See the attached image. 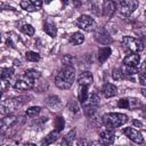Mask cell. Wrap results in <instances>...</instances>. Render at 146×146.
Listing matches in <instances>:
<instances>
[{
	"mask_svg": "<svg viewBox=\"0 0 146 146\" xmlns=\"http://www.w3.org/2000/svg\"><path fill=\"white\" fill-rule=\"evenodd\" d=\"M141 41H143L144 46H146V34H144V35L141 36Z\"/></svg>",
	"mask_w": 146,
	"mask_h": 146,
	"instance_id": "39",
	"label": "cell"
},
{
	"mask_svg": "<svg viewBox=\"0 0 146 146\" xmlns=\"http://www.w3.org/2000/svg\"><path fill=\"white\" fill-rule=\"evenodd\" d=\"M75 135H76V131L75 129L71 130L67 132V135L65 137H63L62 141H60V145H72L73 141H74V138H75Z\"/></svg>",
	"mask_w": 146,
	"mask_h": 146,
	"instance_id": "22",
	"label": "cell"
},
{
	"mask_svg": "<svg viewBox=\"0 0 146 146\" xmlns=\"http://www.w3.org/2000/svg\"><path fill=\"white\" fill-rule=\"evenodd\" d=\"M143 108H144V112H145V113H146V105H145V106H144V107H143Z\"/></svg>",
	"mask_w": 146,
	"mask_h": 146,
	"instance_id": "43",
	"label": "cell"
},
{
	"mask_svg": "<svg viewBox=\"0 0 146 146\" xmlns=\"http://www.w3.org/2000/svg\"><path fill=\"white\" fill-rule=\"evenodd\" d=\"M43 31L51 38H55L57 34V27L56 24L51 19H47L43 22Z\"/></svg>",
	"mask_w": 146,
	"mask_h": 146,
	"instance_id": "15",
	"label": "cell"
},
{
	"mask_svg": "<svg viewBox=\"0 0 146 146\" xmlns=\"http://www.w3.org/2000/svg\"><path fill=\"white\" fill-rule=\"evenodd\" d=\"M18 121V117L16 115L13 114H7L2 120H1V132L3 133L5 131H7L8 129L13 128Z\"/></svg>",
	"mask_w": 146,
	"mask_h": 146,
	"instance_id": "10",
	"label": "cell"
},
{
	"mask_svg": "<svg viewBox=\"0 0 146 146\" xmlns=\"http://www.w3.org/2000/svg\"><path fill=\"white\" fill-rule=\"evenodd\" d=\"M54 123H55V129L58 130V131H62L63 128H64V125H65V120L62 116H57L55 119V122Z\"/></svg>",
	"mask_w": 146,
	"mask_h": 146,
	"instance_id": "31",
	"label": "cell"
},
{
	"mask_svg": "<svg viewBox=\"0 0 146 146\" xmlns=\"http://www.w3.org/2000/svg\"><path fill=\"white\" fill-rule=\"evenodd\" d=\"M114 132H113V129H105L103 131L99 132V140L102 144H105V145H111L114 143Z\"/></svg>",
	"mask_w": 146,
	"mask_h": 146,
	"instance_id": "12",
	"label": "cell"
},
{
	"mask_svg": "<svg viewBox=\"0 0 146 146\" xmlns=\"http://www.w3.org/2000/svg\"><path fill=\"white\" fill-rule=\"evenodd\" d=\"M31 2H32V3H33L38 9L42 6V0H31Z\"/></svg>",
	"mask_w": 146,
	"mask_h": 146,
	"instance_id": "36",
	"label": "cell"
},
{
	"mask_svg": "<svg viewBox=\"0 0 146 146\" xmlns=\"http://www.w3.org/2000/svg\"><path fill=\"white\" fill-rule=\"evenodd\" d=\"M128 121V116L122 113H106L103 115L102 122L106 128L115 129L123 125Z\"/></svg>",
	"mask_w": 146,
	"mask_h": 146,
	"instance_id": "2",
	"label": "cell"
},
{
	"mask_svg": "<svg viewBox=\"0 0 146 146\" xmlns=\"http://www.w3.org/2000/svg\"><path fill=\"white\" fill-rule=\"evenodd\" d=\"M23 98L24 97H15V98H10V99L8 98V99L2 100V103H1V114H3V115L10 114L16 108H18L22 105H24L26 102H30L29 99L22 100Z\"/></svg>",
	"mask_w": 146,
	"mask_h": 146,
	"instance_id": "3",
	"label": "cell"
},
{
	"mask_svg": "<svg viewBox=\"0 0 146 146\" xmlns=\"http://www.w3.org/2000/svg\"><path fill=\"white\" fill-rule=\"evenodd\" d=\"M71 1H72L73 6H74L75 8H79V7L81 6V0H71Z\"/></svg>",
	"mask_w": 146,
	"mask_h": 146,
	"instance_id": "37",
	"label": "cell"
},
{
	"mask_svg": "<svg viewBox=\"0 0 146 146\" xmlns=\"http://www.w3.org/2000/svg\"><path fill=\"white\" fill-rule=\"evenodd\" d=\"M78 98H79V102L81 104H84L88 98H89V95H88V87L86 86H80L79 88V94H78Z\"/></svg>",
	"mask_w": 146,
	"mask_h": 146,
	"instance_id": "21",
	"label": "cell"
},
{
	"mask_svg": "<svg viewBox=\"0 0 146 146\" xmlns=\"http://www.w3.org/2000/svg\"><path fill=\"white\" fill-rule=\"evenodd\" d=\"M116 8L123 16H130L138 7L137 0H116Z\"/></svg>",
	"mask_w": 146,
	"mask_h": 146,
	"instance_id": "5",
	"label": "cell"
},
{
	"mask_svg": "<svg viewBox=\"0 0 146 146\" xmlns=\"http://www.w3.org/2000/svg\"><path fill=\"white\" fill-rule=\"evenodd\" d=\"M139 63H140V57L137 52H131V54L127 55L123 58V62H122L123 65L131 66V67H137V68L139 66Z\"/></svg>",
	"mask_w": 146,
	"mask_h": 146,
	"instance_id": "13",
	"label": "cell"
},
{
	"mask_svg": "<svg viewBox=\"0 0 146 146\" xmlns=\"http://www.w3.org/2000/svg\"><path fill=\"white\" fill-rule=\"evenodd\" d=\"M67 108H68L71 112H73V113H79V112H80V106H79V104H78L74 99H71V100L68 102Z\"/></svg>",
	"mask_w": 146,
	"mask_h": 146,
	"instance_id": "29",
	"label": "cell"
},
{
	"mask_svg": "<svg viewBox=\"0 0 146 146\" xmlns=\"http://www.w3.org/2000/svg\"><path fill=\"white\" fill-rule=\"evenodd\" d=\"M117 106L120 108H130V99L129 98H121L117 102Z\"/></svg>",
	"mask_w": 146,
	"mask_h": 146,
	"instance_id": "33",
	"label": "cell"
},
{
	"mask_svg": "<svg viewBox=\"0 0 146 146\" xmlns=\"http://www.w3.org/2000/svg\"><path fill=\"white\" fill-rule=\"evenodd\" d=\"M143 70L146 71V59H145V63H144V65H143Z\"/></svg>",
	"mask_w": 146,
	"mask_h": 146,
	"instance_id": "41",
	"label": "cell"
},
{
	"mask_svg": "<svg viewBox=\"0 0 146 146\" xmlns=\"http://www.w3.org/2000/svg\"><path fill=\"white\" fill-rule=\"evenodd\" d=\"M22 32L23 33H25V34H27L29 36H32L33 34H34V27L31 25V24H24L23 26H22Z\"/></svg>",
	"mask_w": 146,
	"mask_h": 146,
	"instance_id": "30",
	"label": "cell"
},
{
	"mask_svg": "<svg viewBox=\"0 0 146 146\" xmlns=\"http://www.w3.org/2000/svg\"><path fill=\"white\" fill-rule=\"evenodd\" d=\"M102 8H103V9H102L103 15H104L105 17H107V18H111V17L114 15L115 10L117 9V8H116V3H115L113 0H104Z\"/></svg>",
	"mask_w": 146,
	"mask_h": 146,
	"instance_id": "11",
	"label": "cell"
},
{
	"mask_svg": "<svg viewBox=\"0 0 146 146\" xmlns=\"http://www.w3.org/2000/svg\"><path fill=\"white\" fill-rule=\"evenodd\" d=\"M40 112H41V107H40V106H32V107H30V108L26 110L25 115H26L27 117L33 119V117H35Z\"/></svg>",
	"mask_w": 146,
	"mask_h": 146,
	"instance_id": "23",
	"label": "cell"
},
{
	"mask_svg": "<svg viewBox=\"0 0 146 146\" xmlns=\"http://www.w3.org/2000/svg\"><path fill=\"white\" fill-rule=\"evenodd\" d=\"M94 36L96 39V41L100 44H104V46H108L113 40L110 35V33L104 29V27H96L95 30V33H94Z\"/></svg>",
	"mask_w": 146,
	"mask_h": 146,
	"instance_id": "8",
	"label": "cell"
},
{
	"mask_svg": "<svg viewBox=\"0 0 146 146\" xmlns=\"http://www.w3.org/2000/svg\"><path fill=\"white\" fill-rule=\"evenodd\" d=\"M94 82V76L91 74V72L89 71H83L80 73L79 78H78V83L80 86H86V87H89L91 86Z\"/></svg>",
	"mask_w": 146,
	"mask_h": 146,
	"instance_id": "14",
	"label": "cell"
},
{
	"mask_svg": "<svg viewBox=\"0 0 146 146\" xmlns=\"http://www.w3.org/2000/svg\"><path fill=\"white\" fill-rule=\"evenodd\" d=\"M122 72L124 75H128V76H131V75H135L137 72H138V68L137 67H131V66H127V65H122Z\"/></svg>",
	"mask_w": 146,
	"mask_h": 146,
	"instance_id": "26",
	"label": "cell"
},
{
	"mask_svg": "<svg viewBox=\"0 0 146 146\" xmlns=\"http://www.w3.org/2000/svg\"><path fill=\"white\" fill-rule=\"evenodd\" d=\"M24 74L26 75V76H29L30 79H32V80H36V79H39L40 78V73L36 71V70H33V68H31V70H26L25 72H24Z\"/></svg>",
	"mask_w": 146,
	"mask_h": 146,
	"instance_id": "28",
	"label": "cell"
},
{
	"mask_svg": "<svg viewBox=\"0 0 146 146\" xmlns=\"http://www.w3.org/2000/svg\"><path fill=\"white\" fill-rule=\"evenodd\" d=\"M141 94H143V96H145V97H146V88L141 89Z\"/></svg>",
	"mask_w": 146,
	"mask_h": 146,
	"instance_id": "40",
	"label": "cell"
},
{
	"mask_svg": "<svg viewBox=\"0 0 146 146\" xmlns=\"http://www.w3.org/2000/svg\"><path fill=\"white\" fill-rule=\"evenodd\" d=\"M46 105L52 110H56L60 106V99L57 96H49L46 99Z\"/></svg>",
	"mask_w": 146,
	"mask_h": 146,
	"instance_id": "20",
	"label": "cell"
},
{
	"mask_svg": "<svg viewBox=\"0 0 146 146\" xmlns=\"http://www.w3.org/2000/svg\"><path fill=\"white\" fill-rule=\"evenodd\" d=\"M102 92L106 98H111L117 94V88L113 83H105L103 89H102Z\"/></svg>",
	"mask_w": 146,
	"mask_h": 146,
	"instance_id": "16",
	"label": "cell"
},
{
	"mask_svg": "<svg viewBox=\"0 0 146 146\" xmlns=\"http://www.w3.org/2000/svg\"><path fill=\"white\" fill-rule=\"evenodd\" d=\"M133 125H136V127H139V128H141V127H143L141 122H140V121H137V120H135V121H133Z\"/></svg>",
	"mask_w": 146,
	"mask_h": 146,
	"instance_id": "38",
	"label": "cell"
},
{
	"mask_svg": "<svg viewBox=\"0 0 146 146\" xmlns=\"http://www.w3.org/2000/svg\"><path fill=\"white\" fill-rule=\"evenodd\" d=\"M34 83L35 81L30 79L29 76H26L25 74H23L21 78H18L15 83H14V89L15 90H18V91H26V90H30L34 87Z\"/></svg>",
	"mask_w": 146,
	"mask_h": 146,
	"instance_id": "7",
	"label": "cell"
},
{
	"mask_svg": "<svg viewBox=\"0 0 146 146\" xmlns=\"http://www.w3.org/2000/svg\"><path fill=\"white\" fill-rule=\"evenodd\" d=\"M88 100H89V103L97 104V105H99V103H100V99H99V97H98V95H97V94H92V95L88 98Z\"/></svg>",
	"mask_w": 146,
	"mask_h": 146,
	"instance_id": "34",
	"label": "cell"
},
{
	"mask_svg": "<svg viewBox=\"0 0 146 146\" xmlns=\"http://www.w3.org/2000/svg\"><path fill=\"white\" fill-rule=\"evenodd\" d=\"M112 54V49L110 47H102L98 49V60L100 64L105 63Z\"/></svg>",
	"mask_w": 146,
	"mask_h": 146,
	"instance_id": "17",
	"label": "cell"
},
{
	"mask_svg": "<svg viewBox=\"0 0 146 146\" xmlns=\"http://www.w3.org/2000/svg\"><path fill=\"white\" fill-rule=\"evenodd\" d=\"M123 76H124V74H123V72H122V70L121 68H114L113 71H112V78L114 79V80H122L123 79Z\"/></svg>",
	"mask_w": 146,
	"mask_h": 146,
	"instance_id": "32",
	"label": "cell"
},
{
	"mask_svg": "<svg viewBox=\"0 0 146 146\" xmlns=\"http://www.w3.org/2000/svg\"><path fill=\"white\" fill-rule=\"evenodd\" d=\"M75 79V70L72 65L66 64L55 78V84L59 89H70Z\"/></svg>",
	"mask_w": 146,
	"mask_h": 146,
	"instance_id": "1",
	"label": "cell"
},
{
	"mask_svg": "<svg viewBox=\"0 0 146 146\" xmlns=\"http://www.w3.org/2000/svg\"><path fill=\"white\" fill-rule=\"evenodd\" d=\"M122 46L125 50L130 51V52H140L144 50V43L141 41V39L138 38H133L130 35H125L122 38Z\"/></svg>",
	"mask_w": 146,
	"mask_h": 146,
	"instance_id": "4",
	"label": "cell"
},
{
	"mask_svg": "<svg viewBox=\"0 0 146 146\" xmlns=\"http://www.w3.org/2000/svg\"><path fill=\"white\" fill-rule=\"evenodd\" d=\"M68 40H70V42H71L72 44L79 46V44L83 43V41H84V35H83L81 32H74V33H72V34L70 35Z\"/></svg>",
	"mask_w": 146,
	"mask_h": 146,
	"instance_id": "19",
	"label": "cell"
},
{
	"mask_svg": "<svg viewBox=\"0 0 146 146\" xmlns=\"http://www.w3.org/2000/svg\"><path fill=\"white\" fill-rule=\"evenodd\" d=\"M14 75V68L11 67H3L1 70V80H9Z\"/></svg>",
	"mask_w": 146,
	"mask_h": 146,
	"instance_id": "24",
	"label": "cell"
},
{
	"mask_svg": "<svg viewBox=\"0 0 146 146\" xmlns=\"http://www.w3.org/2000/svg\"><path fill=\"white\" fill-rule=\"evenodd\" d=\"M138 80H139L140 84H143V86H146V71H143V72L139 74V76H138Z\"/></svg>",
	"mask_w": 146,
	"mask_h": 146,
	"instance_id": "35",
	"label": "cell"
},
{
	"mask_svg": "<svg viewBox=\"0 0 146 146\" xmlns=\"http://www.w3.org/2000/svg\"><path fill=\"white\" fill-rule=\"evenodd\" d=\"M25 58L30 62H39L40 60V55L35 51H26Z\"/></svg>",
	"mask_w": 146,
	"mask_h": 146,
	"instance_id": "27",
	"label": "cell"
},
{
	"mask_svg": "<svg viewBox=\"0 0 146 146\" xmlns=\"http://www.w3.org/2000/svg\"><path fill=\"white\" fill-rule=\"evenodd\" d=\"M59 132L60 131H58V130H52L51 132H49L43 139H42V141H41V145H49V144H52V143H55L57 139H58V137H59Z\"/></svg>",
	"mask_w": 146,
	"mask_h": 146,
	"instance_id": "18",
	"label": "cell"
},
{
	"mask_svg": "<svg viewBox=\"0 0 146 146\" xmlns=\"http://www.w3.org/2000/svg\"><path fill=\"white\" fill-rule=\"evenodd\" d=\"M123 133H124L131 141H133V143H136V144H141V143H144V137H143V135H141L138 130H136V129H133V128H124Z\"/></svg>",
	"mask_w": 146,
	"mask_h": 146,
	"instance_id": "9",
	"label": "cell"
},
{
	"mask_svg": "<svg viewBox=\"0 0 146 146\" xmlns=\"http://www.w3.org/2000/svg\"><path fill=\"white\" fill-rule=\"evenodd\" d=\"M21 7L27 11H35L38 10V8L31 2V0H22L21 1Z\"/></svg>",
	"mask_w": 146,
	"mask_h": 146,
	"instance_id": "25",
	"label": "cell"
},
{
	"mask_svg": "<svg viewBox=\"0 0 146 146\" xmlns=\"http://www.w3.org/2000/svg\"><path fill=\"white\" fill-rule=\"evenodd\" d=\"M44 1H46V3H49V2H51L52 0H44Z\"/></svg>",
	"mask_w": 146,
	"mask_h": 146,
	"instance_id": "42",
	"label": "cell"
},
{
	"mask_svg": "<svg viewBox=\"0 0 146 146\" xmlns=\"http://www.w3.org/2000/svg\"><path fill=\"white\" fill-rule=\"evenodd\" d=\"M76 26L83 31H87V32H91V31H95L96 27H97V24L95 22L94 18H91L90 16L88 15H81L78 19H76Z\"/></svg>",
	"mask_w": 146,
	"mask_h": 146,
	"instance_id": "6",
	"label": "cell"
}]
</instances>
